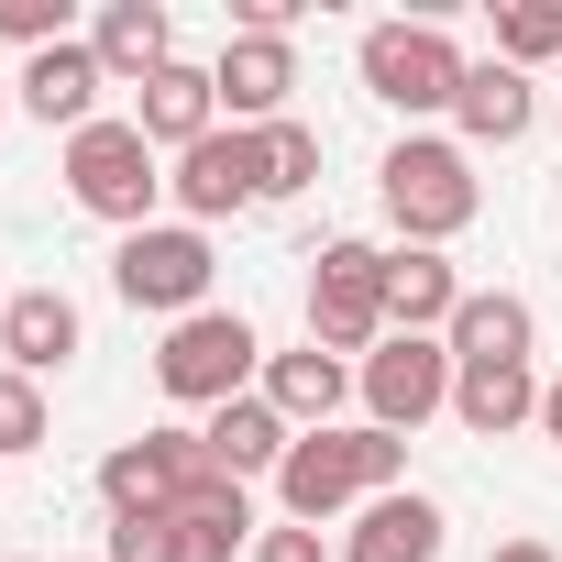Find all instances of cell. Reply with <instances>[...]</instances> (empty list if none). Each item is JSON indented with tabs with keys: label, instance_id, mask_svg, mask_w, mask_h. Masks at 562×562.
Masks as SVG:
<instances>
[{
	"label": "cell",
	"instance_id": "cell-28",
	"mask_svg": "<svg viewBox=\"0 0 562 562\" xmlns=\"http://www.w3.org/2000/svg\"><path fill=\"white\" fill-rule=\"evenodd\" d=\"M254 562H321V529H265Z\"/></svg>",
	"mask_w": 562,
	"mask_h": 562
},
{
	"label": "cell",
	"instance_id": "cell-10",
	"mask_svg": "<svg viewBox=\"0 0 562 562\" xmlns=\"http://www.w3.org/2000/svg\"><path fill=\"white\" fill-rule=\"evenodd\" d=\"M177 199H188L199 221L265 199V133H210V144H188V155H177Z\"/></svg>",
	"mask_w": 562,
	"mask_h": 562
},
{
	"label": "cell",
	"instance_id": "cell-24",
	"mask_svg": "<svg viewBox=\"0 0 562 562\" xmlns=\"http://www.w3.org/2000/svg\"><path fill=\"white\" fill-rule=\"evenodd\" d=\"M321 177V133L310 122H265V199H299Z\"/></svg>",
	"mask_w": 562,
	"mask_h": 562
},
{
	"label": "cell",
	"instance_id": "cell-26",
	"mask_svg": "<svg viewBox=\"0 0 562 562\" xmlns=\"http://www.w3.org/2000/svg\"><path fill=\"white\" fill-rule=\"evenodd\" d=\"M0 34H12V45H67V0H0Z\"/></svg>",
	"mask_w": 562,
	"mask_h": 562
},
{
	"label": "cell",
	"instance_id": "cell-13",
	"mask_svg": "<svg viewBox=\"0 0 562 562\" xmlns=\"http://www.w3.org/2000/svg\"><path fill=\"white\" fill-rule=\"evenodd\" d=\"M133 133L144 144H210L221 133V89H210V67H166V78H144V100H133Z\"/></svg>",
	"mask_w": 562,
	"mask_h": 562
},
{
	"label": "cell",
	"instance_id": "cell-8",
	"mask_svg": "<svg viewBox=\"0 0 562 562\" xmlns=\"http://www.w3.org/2000/svg\"><path fill=\"white\" fill-rule=\"evenodd\" d=\"M364 397H375V430H419L430 408H452V353L430 342V331H386L375 353H364Z\"/></svg>",
	"mask_w": 562,
	"mask_h": 562
},
{
	"label": "cell",
	"instance_id": "cell-16",
	"mask_svg": "<svg viewBox=\"0 0 562 562\" xmlns=\"http://www.w3.org/2000/svg\"><path fill=\"white\" fill-rule=\"evenodd\" d=\"M342 562H441V507L430 496H375L342 540Z\"/></svg>",
	"mask_w": 562,
	"mask_h": 562
},
{
	"label": "cell",
	"instance_id": "cell-3",
	"mask_svg": "<svg viewBox=\"0 0 562 562\" xmlns=\"http://www.w3.org/2000/svg\"><path fill=\"white\" fill-rule=\"evenodd\" d=\"M254 364H265L254 321H243V310H199V321H177V331H166L155 386H166V397H188V408H232Z\"/></svg>",
	"mask_w": 562,
	"mask_h": 562
},
{
	"label": "cell",
	"instance_id": "cell-18",
	"mask_svg": "<svg viewBox=\"0 0 562 562\" xmlns=\"http://www.w3.org/2000/svg\"><path fill=\"white\" fill-rule=\"evenodd\" d=\"M89 56L111 67V78H166L177 67V45H166V12H155V0H111V12H100V34H89Z\"/></svg>",
	"mask_w": 562,
	"mask_h": 562
},
{
	"label": "cell",
	"instance_id": "cell-32",
	"mask_svg": "<svg viewBox=\"0 0 562 562\" xmlns=\"http://www.w3.org/2000/svg\"><path fill=\"white\" fill-rule=\"evenodd\" d=\"M0 111H12V89H0Z\"/></svg>",
	"mask_w": 562,
	"mask_h": 562
},
{
	"label": "cell",
	"instance_id": "cell-4",
	"mask_svg": "<svg viewBox=\"0 0 562 562\" xmlns=\"http://www.w3.org/2000/svg\"><path fill=\"white\" fill-rule=\"evenodd\" d=\"M310 342L321 353H375L386 342V254L375 243H331L310 276Z\"/></svg>",
	"mask_w": 562,
	"mask_h": 562
},
{
	"label": "cell",
	"instance_id": "cell-12",
	"mask_svg": "<svg viewBox=\"0 0 562 562\" xmlns=\"http://www.w3.org/2000/svg\"><path fill=\"white\" fill-rule=\"evenodd\" d=\"M12 89H23V111H34V122H67V133H89V122H100L89 100L111 89V67H100L89 45H45V56H34Z\"/></svg>",
	"mask_w": 562,
	"mask_h": 562
},
{
	"label": "cell",
	"instance_id": "cell-2",
	"mask_svg": "<svg viewBox=\"0 0 562 562\" xmlns=\"http://www.w3.org/2000/svg\"><path fill=\"white\" fill-rule=\"evenodd\" d=\"M155 144L133 133V122H89V133H67V199L89 210V221H122V232H144V210H155Z\"/></svg>",
	"mask_w": 562,
	"mask_h": 562
},
{
	"label": "cell",
	"instance_id": "cell-15",
	"mask_svg": "<svg viewBox=\"0 0 562 562\" xmlns=\"http://www.w3.org/2000/svg\"><path fill=\"white\" fill-rule=\"evenodd\" d=\"M199 452H210V463H221V474L243 485V474H276V463H288V452H299V430L276 419L265 397H232V408H210V430H199Z\"/></svg>",
	"mask_w": 562,
	"mask_h": 562
},
{
	"label": "cell",
	"instance_id": "cell-19",
	"mask_svg": "<svg viewBox=\"0 0 562 562\" xmlns=\"http://www.w3.org/2000/svg\"><path fill=\"white\" fill-rule=\"evenodd\" d=\"M342 386H353V375H342V353H321V342H310V353H276V364H265V408L288 419V430H299V419H321V430H331Z\"/></svg>",
	"mask_w": 562,
	"mask_h": 562
},
{
	"label": "cell",
	"instance_id": "cell-30",
	"mask_svg": "<svg viewBox=\"0 0 562 562\" xmlns=\"http://www.w3.org/2000/svg\"><path fill=\"white\" fill-rule=\"evenodd\" d=\"M540 430H551V441H562V386H540Z\"/></svg>",
	"mask_w": 562,
	"mask_h": 562
},
{
	"label": "cell",
	"instance_id": "cell-21",
	"mask_svg": "<svg viewBox=\"0 0 562 562\" xmlns=\"http://www.w3.org/2000/svg\"><path fill=\"white\" fill-rule=\"evenodd\" d=\"M452 111H463L474 144H518V133H529V78H518L507 56H485V67H463V100H452Z\"/></svg>",
	"mask_w": 562,
	"mask_h": 562
},
{
	"label": "cell",
	"instance_id": "cell-9",
	"mask_svg": "<svg viewBox=\"0 0 562 562\" xmlns=\"http://www.w3.org/2000/svg\"><path fill=\"white\" fill-rule=\"evenodd\" d=\"M199 463H210L199 441L144 430V441H122V452L100 463V496H111V518H177V496H188V474H199Z\"/></svg>",
	"mask_w": 562,
	"mask_h": 562
},
{
	"label": "cell",
	"instance_id": "cell-23",
	"mask_svg": "<svg viewBox=\"0 0 562 562\" xmlns=\"http://www.w3.org/2000/svg\"><path fill=\"white\" fill-rule=\"evenodd\" d=\"M496 45H507L518 78H529L540 56H562V0H507V12H496Z\"/></svg>",
	"mask_w": 562,
	"mask_h": 562
},
{
	"label": "cell",
	"instance_id": "cell-20",
	"mask_svg": "<svg viewBox=\"0 0 562 562\" xmlns=\"http://www.w3.org/2000/svg\"><path fill=\"white\" fill-rule=\"evenodd\" d=\"M452 408H463L474 441H496V430L540 419V386H529V364H463V375H452Z\"/></svg>",
	"mask_w": 562,
	"mask_h": 562
},
{
	"label": "cell",
	"instance_id": "cell-22",
	"mask_svg": "<svg viewBox=\"0 0 562 562\" xmlns=\"http://www.w3.org/2000/svg\"><path fill=\"white\" fill-rule=\"evenodd\" d=\"M452 364H529V299H463L452 310Z\"/></svg>",
	"mask_w": 562,
	"mask_h": 562
},
{
	"label": "cell",
	"instance_id": "cell-5",
	"mask_svg": "<svg viewBox=\"0 0 562 562\" xmlns=\"http://www.w3.org/2000/svg\"><path fill=\"white\" fill-rule=\"evenodd\" d=\"M386 210H397V232L408 243H452L463 221H474V166H463V144H397L386 155Z\"/></svg>",
	"mask_w": 562,
	"mask_h": 562
},
{
	"label": "cell",
	"instance_id": "cell-11",
	"mask_svg": "<svg viewBox=\"0 0 562 562\" xmlns=\"http://www.w3.org/2000/svg\"><path fill=\"white\" fill-rule=\"evenodd\" d=\"M210 89H221L232 133H243V122H276V100L299 89V56H288V34H232V45H221V67H210Z\"/></svg>",
	"mask_w": 562,
	"mask_h": 562
},
{
	"label": "cell",
	"instance_id": "cell-6",
	"mask_svg": "<svg viewBox=\"0 0 562 562\" xmlns=\"http://www.w3.org/2000/svg\"><path fill=\"white\" fill-rule=\"evenodd\" d=\"M364 89L397 100V111H452L463 100V56L441 23H375L364 34Z\"/></svg>",
	"mask_w": 562,
	"mask_h": 562
},
{
	"label": "cell",
	"instance_id": "cell-29",
	"mask_svg": "<svg viewBox=\"0 0 562 562\" xmlns=\"http://www.w3.org/2000/svg\"><path fill=\"white\" fill-rule=\"evenodd\" d=\"M177 562H232V529H199V518H177Z\"/></svg>",
	"mask_w": 562,
	"mask_h": 562
},
{
	"label": "cell",
	"instance_id": "cell-25",
	"mask_svg": "<svg viewBox=\"0 0 562 562\" xmlns=\"http://www.w3.org/2000/svg\"><path fill=\"white\" fill-rule=\"evenodd\" d=\"M45 441V397H34V375H0V452H34Z\"/></svg>",
	"mask_w": 562,
	"mask_h": 562
},
{
	"label": "cell",
	"instance_id": "cell-27",
	"mask_svg": "<svg viewBox=\"0 0 562 562\" xmlns=\"http://www.w3.org/2000/svg\"><path fill=\"white\" fill-rule=\"evenodd\" d=\"M111 562H177V518H111Z\"/></svg>",
	"mask_w": 562,
	"mask_h": 562
},
{
	"label": "cell",
	"instance_id": "cell-7",
	"mask_svg": "<svg viewBox=\"0 0 562 562\" xmlns=\"http://www.w3.org/2000/svg\"><path fill=\"white\" fill-rule=\"evenodd\" d=\"M210 243L199 232H122V254H111V288L133 299V310H177V321H199V299H210Z\"/></svg>",
	"mask_w": 562,
	"mask_h": 562
},
{
	"label": "cell",
	"instance_id": "cell-1",
	"mask_svg": "<svg viewBox=\"0 0 562 562\" xmlns=\"http://www.w3.org/2000/svg\"><path fill=\"white\" fill-rule=\"evenodd\" d=\"M397 463H408V441L397 430H310L288 463H276V485H288V518H331V507H375V496H397Z\"/></svg>",
	"mask_w": 562,
	"mask_h": 562
},
{
	"label": "cell",
	"instance_id": "cell-14",
	"mask_svg": "<svg viewBox=\"0 0 562 562\" xmlns=\"http://www.w3.org/2000/svg\"><path fill=\"white\" fill-rule=\"evenodd\" d=\"M0 353H12V375H56V364L78 353V310H67V288L0 299Z\"/></svg>",
	"mask_w": 562,
	"mask_h": 562
},
{
	"label": "cell",
	"instance_id": "cell-17",
	"mask_svg": "<svg viewBox=\"0 0 562 562\" xmlns=\"http://www.w3.org/2000/svg\"><path fill=\"white\" fill-rule=\"evenodd\" d=\"M452 310H463V288H452V265L430 243L386 254V331H452Z\"/></svg>",
	"mask_w": 562,
	"mask_h": 562
},
{
	"label": "cell",
	"instance_id": "cell-31",
	"mask_svg": "<svg viewBox=\"0 0 562 562\" xmlns=\"http://www.w3.org/2000/svg\"><path fill=\"white\" fill-rule=\"evenodd\" d=\"M496 562H551V551H540V540H507V551H496Z\"/></svg>",
	"mask_w": 562,
	"mask_h": 562
}]
</instances>
